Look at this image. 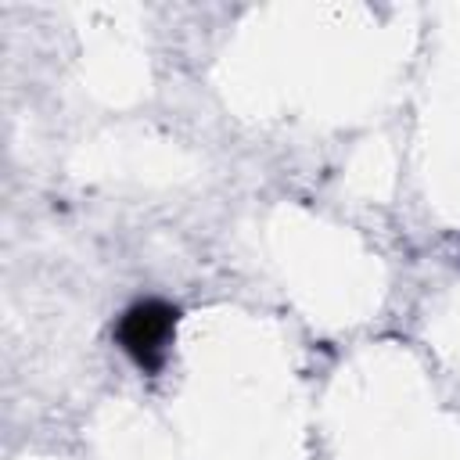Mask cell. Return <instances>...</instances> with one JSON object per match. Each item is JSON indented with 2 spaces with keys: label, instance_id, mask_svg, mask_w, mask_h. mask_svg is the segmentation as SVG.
I'll return each instance as SVG.
<instances>
[{
  "label": "cell",
  "instance_id": "6da1fadb",
  "mask_svg": "<svg viewBox=\"0 0 460 460\" xmlns=\"http://www.w3.org/2000/svg\"><path fill=\"white\" fill-rule=\"evenodd\" d=\"M172 331H176V305H169L162 298H144V302L129 305L122 313V320L115 323V338H119L122 352L147 374L162 370Z\"/></svg>",
  "mask_w": 460,
  "mask_h": 460
}]
</instances>
